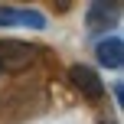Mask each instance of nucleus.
<instances>
[{
    "instance_id": "obj_1",
    "label": "nucleus",
    "mask_w": 124,
    "mask_h": 124,
    "mask_svg": "<svg viewBox=\"0 0 124 124\" xmlns=\"http://www.w3.org/2000/svg\"><path fill=\"white\" fill-rule=\"evenodd\" d=\"M36 49L26 39H0V72H23L33 65Z\"/></svg>"
},
{
    "instance_id": "obj_2",
    "label": "nucleus",
    "mask_w": 124,
    "mask_h": 124,
    "mask_svg": "<svg viewBox=\"0 0 124 124\" xmlns=\"http://www.w3.org/2000/svg\"><path fill=\"white\" fill-rule=\"evenodd\" d=\"M69 82L75 85V92H82V98H88V101H98V98H105V82H101V75L95 72L92 65H82V62H75L72 69H69Z\"/></svg>"
},
{
    "instance_id": "obj_3",
    "label": "nucleus",
    "mask_w": 124,
    "mask_h": 124,
    "mask_svg": "<svg viewBox=\"0 0 124 124\" xmlns=\"http://www.w3.org/2000/svg\"><path fill=\"white\" fill-rule=\"evenodd\" d=\"M121 20V7L118 3H92L88 7V13H85V26L92 33H105V30H111L114 23Z\"/></svg>"
},
{
    "instance_id": "obj_4",
    "label": "nucleus",
    "mask_w": 124,
    "mask_h": 124,
    "mask_svg": "<svg viewBox=\"0 0 124 124\" xmlns=\"http://www.w3.org/2000/svg\"><path fill=\"white\" fill-rule=\"evenodd\" d=\"M95 56H98V65L105 69H121L124 65V39L118 36V33H111V36L98 39V46H95Z\"/></svg>"
},
{
    "instance_id": "obj_5",
    "label": "nucleus",
    "mask_w": 124,
    "mask_h": 124,
    "mask_svg": "<svg viewBox=\"0 0 124 124\" xmlns=\"http://www.w3.org/2000/svg\"><path fill=\"white\" fill-rule=\"evenodd\" d=\"M7 26H33V30H43L46 16L39 10H13V7H0V30Z\"/></svg>"
}]
</instances>
